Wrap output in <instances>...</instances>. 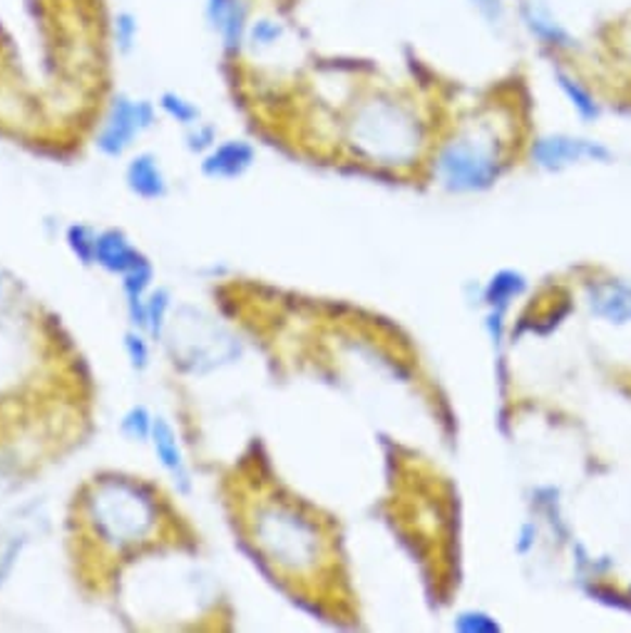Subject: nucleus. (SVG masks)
<instances>
[{
  "label": "nucleus",
  "instance_id": "obj_23",
  "mask_svg": "<svg viewBox=\"0 0 631 633\" xmlns=\"http://www.w3.org/2000/svg\"><path fill=\"white\" fill-rule=\"evenodd\" d=\"M229 5L231 0H204V18L212 30H217V25L222 23L224 13L229 11Z\"/></svg>",
  "mask_w": 631,
  "mask_h": 633
},
{
  "label": "nucleus",
  "instance_id": "obj_18",
  "mask_svg": "<svg viewBox=\"0 0 631 633\" xmlns=\"http://www.w3.org/2000/svg\"><path fill=\"white\" fill-rule=\"evenodd\" d=\"M152 418H150V413L144 410V407H132L125 415V420H123V430L127 432L129 438H135V440H147V438H152Z\"/></svg>",
  "mask_w": 631,
  "mask_h": 633
},
{
  "label": "nucleus",
  "instance_id": "obj_12",
  "mask_svg": "<svg viewBox=\"0 0 631 633\" xmlns=\"http://www.w3.org/2000/svg\"><path fill=\"white\" fill-rule=\"evenodd\" d=\"M557 85L559 90L565 92V98L569 100V105L575 107V112L586 123H592V119L600 117V102L592 94V90L586 88V85L575 77L572 73H565V71H557Z\"/></svg>",
  "mask_w": 631,
  "mask_h": 633
},
{
  "label": "nucleus",
  "instance_id": "obj_8",
  "mask_svg": "<svg viewBox=\"0 0 631 633\" xmlns=\"http://www.w3.org/2000/svg\"><path fill=\"white\" fill-rule=\"evenodd\" d=\"M256 150L247 140H227L214 144L202 162V172L212 179H237L252 169Z\"/></svg>",
  "mask_w": 631,
  "mask_h": 633
},
{
  "label": "nucleus",
  "instance_id": "obj_3",
  "mask_svg": "<svg viewBox=\"0 0 631 633\" xmlns=\"http://www.w3.org/2000/svg\"><path fill=\"white\" fill-rule=\"evenodd\" d=\"M343 144L363 164L408 169L426 150V119L411 100L391 90H374L353 100L341 123Z\"/></svg>",
  "mask_w": 631,
  "mask_h": 633
},
{
  "label": "nucleus",
  "instance_id": "obj_19",
  "mask_svg": "<svg viewBox=\"0 0 631 633\" xmlns=\"http://www.w3.org/2000/svg\"><path fill=\"white\" fill-rule=\"evenodd\" d=\"M167 306H169V293L164 289L154 291L150 303H147V324H150L154 336H160V331H162L164 311H167Z\"/></svg>",
  "mask_w": 631,
  "mask_h": 633
},
{
  "label": "nucleus",
  "instance_id": "obj_1",
  "mask_svg": "<svg viewBox=\"0 0 631 633\" xmlns=\"http://www.w3.org/2000/svg\"><path fill=\"white\" fill-rule=\"evenodd\" d=\"M222 502L252 557L293 602L331 621H353V594L336 519L274 477L262 445L222 474Z\"/></svg>",
  "mask_w": 631,
  "mask_h": 633
},
{
  "label": "nucleus",
  "instance_id": "obj_22",
  "mask_svg": "<svg viewBox=\"0 0 631 633\" xmlns=\"http://www.w3.org/2000/svg\"><path fill=\"white\" fill-rule=\"evenodd\" d=\"M125 349L129 353V360H132L135 368H147V360H150V351H147V343L137 333L125 336Z\"/></svg>",
  "mask_w": 631,
  "mask_h": 633
},
{
  "label": "nucleus",
  "instance_id": "obj_17",
  "mask_svg": "<svg viewBox=\"0 0 631 633\" xmlns=\"http://www.w3.org/2000/svg\"><path fill=\"white\" fill-rule=\"evenodd\" d=\"M470 8L480 15L482 23L490 28H503L507 21V3L505 0H468Z\"/></svg>",
  "mask_w": 631,
  "mask_h": 633
},
{
  "label": "nucleus",
  "instance_id": "obj_21",
  "mask_svg": "<svg viewBox=\"0 0 631 633\" xmlns=\"http://www.w3.org/2000/svg\"><path fill=\"white\" fill-rule=\"evenodd\" d=\"M71 244L80 254L85 264L92 262V251H94V233L85 227H73L71 229Z\"/></svg>",
  "mask_w": 631,
  "mask_h": 633
},
{
  "label": "nucleus",
  "instance_id": "obj_2",
  "mask_svg": "<svg viewBox=\"0 0 631 633\" xmlns=\"http://www.w3.org/2000/svg\"><path fill=\"white\" fill-rule=\"evenodd\" d=\"M202 536L157 482L98 472L75 490L67 511V554L85 596L119 594V577L152 552H199ZM137 559V561H140Z\"/></svg>",
  "mask_w": 631,
  "mask_h": 633
},
{
  "label": "nucleus",
  "instance_id": "obj_20",
  "mask_svg": "<svg viewBox=\"0 0 631 633\" xmlns=\"http://www.w3.org/2000/svg\"><path fill=\"white\" fill-rule=\"evenodd\" d=\"M214 142H217V137H214V129L212 127H206V125H194V127H189V132H187V147L192 152H210Z\"/></svg>",
  "mask_w": 631,
  "mask_h": 633
},
{
  "label": "nucleus",
  "instance_id": "obj_15",
  "mask_svg": "<svg viewBox=\"0 0 631 633\" xmlns=\"http://www.w3.org/2000/svg\"><path fill=\"white\" fill-rule=\"evenodd\" d=\"M110 33L117 53L129 55L137 48V40H140V18L129 8H119L110 21Z\"/></svg>",
  "mask_w": 631,
  "mask_h": 633
},
{
  "label": "nucleus",
  "instance_id": "obj_9",
  "mask_svg": "<svg viewBox=\"0 0 631 633\" xmlns=\"http://www.w3.org/2000/svg\"><path fill=\"white\" fill-rule=\"evenodd\" d=\"M254 8L252 0H231L229 11L224 13L222 23L217 25V36H219V46L222 53L227 60H239L241 53L247 48V30L249 23H252Z\"/></svg>",
  "mask_w": 631,
  "mask_h": 633
},
{
  "label": "nucleus",
  "instance_id": "obj_16",
  "mask_svg": "<svg viewBox=\"0 0 631 633\" xmlns=\"http://www.w3.org/2000/svg\"><path fill=\"white\" fill-rule=\"evenodd\" d=\"M157 105L164 115L172 117L179 125H185L187 129L202 123V110H199L197 102H192L189 98H185V94H179L175 90L162 92Z\"/></svg>",
  "mask_w": 631,
  "mask_h": 633
},
{
  "label": "nucleus",
  "instance_id": "obj_4",
  "mask_svg": "<svg viewBox=\"0 0 631 633\" xmlns=\"http://www.w3.org/2000/svg\"><path fill=\"white\" fill-rule=\"evenodd\" d=\"M507 164V142L495 119H472L440 144L436 169L447 187L482 189L500 177Z\"/></svg>",
  "mask_w": 631,
  "mask_h": 633
},
{
  "label": "nucleus",
  "instance_id": "obj_6",
  "mask_svg": "<svg viewBox=\"0 0 631 633\" xmlns=\"http://www.w3.org/2000/svg\"><path fill=\"white\" fill-rule=\"evenodd\" d=\"M532 160L544 169H559L567 167V164L575 162H609L611 152L607 147L584 140V137H572V135H550V137H538L530 147Z\"/></svg>",
  "mask_w": 631,
  "mask_h": 633
},
{
  "label": "nucleus",
  "instance_id": "obj_14",
  "mask_svg": "<svg viewBox=\"0 0 631 633\" xmlns=\"http://www.w3.org/2000/svg\"><path fill=\"white\" fill-rule=\"evenodd\" d=\"M287 36V25L274 15H252V23H249L247 30V48L244 50H272L279 46V42Z\"/></svg>",
  "mask_w": 631,
  "mask_h": 633
},
{
  "label": "nucleus",
  "instance_id": "obj_5",
  "mask_svg": "<svg viewBox=\"0 0 631 633\" xmlns=\"http://www.w3.org/2000/svg\"><path fill=\"white\" fill-rule=\"evenodd\" d=\"M154 123H157V107H154V102L117 94L110 102L108 115L102 119L98 137H94V144L108 157H119Z\"/></svg>",
  "mask_w": 631,
  "mask_h": 633
},
{
  "label": "nucleus",
  "instance_id": "obj_7",
  "mask_svg": "<svg viewBox=\"0 0 631 633\" xmlns=\"http://www.w3.org/2000/svg\"><path fill=\"white\" fill-rule=\"evenodd\" d=\"M517 15H520L525 30L540 46L557 50V53H572V50H577V38L572 36V30L559 21V15L552 11L547 0H520Z\"/></svg>",
  "mask_w": 631,
  "mask_h": 633
},
{
  "label": "nucleus",
  "instance_id": "obj_10",
  "mask_svg": "<svg viewBox=\"0 0 631 633\" xmlns=\"http://www.w3.org/2000/svg\"><path fill=\"white\" fill-rule=\"evenodd\" d=\"M92 262L105 266L108 271L127 274L129 268H135L137 264L142 262V256L137 254V249L129 246V241L125 239L123 231L108 229L102 233H94Z\"/></svg>",
  "mask_w": 631,
  "mask_h": 633
},
{
  "label": "nucleus",
  "instance_id": "obj_11",
  "mask_svg": "<svg viewBox=\"0 0 631 633\" xmlns=\"http://www.w3.org/2000/svg\"><path fill=\"white\" fill-rule=\"evenodd\" d=\"M125 179L127 187L144 199H160L167 194V179H164L160 160L150 152L135 154V157L129 160Z\"/></svg>",
  "mask_w": 631,
  "mask_h": 633
},
{
  "label": "nucleus",
  "instance_id": "obj_13",
  "mask_svg": "<svg viewBox=\"0 0 631 633\" xmlns=\"http://www.w3.org/2000/svg\"><path fill=\"white\" fill-rule=\"evenodd\" d=\"M152 442H154V450H157V455L162 459V465L167 467L172 474L179 477L181 482H187L185 463H181V455H179V447H177V440H175V430L169 428L167 420L157 418L152 422Z\"/></svg>",
  "mask_w": 631,
  "mask_h": 633
}]
</instances>
